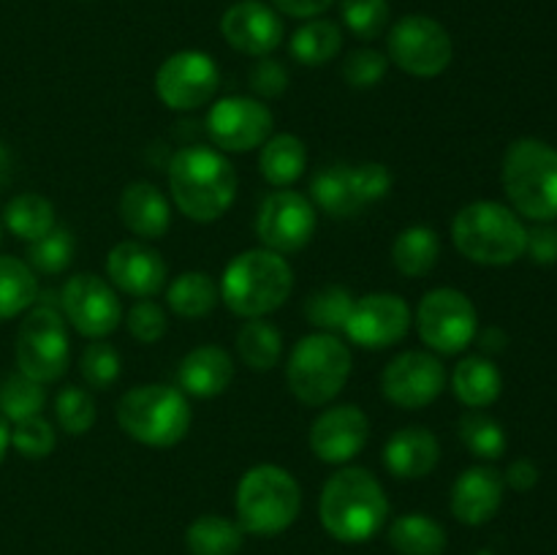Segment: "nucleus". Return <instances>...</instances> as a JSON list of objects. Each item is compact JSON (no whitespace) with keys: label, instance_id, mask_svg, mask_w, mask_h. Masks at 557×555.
I'll return each instance as SVG.
<instances>
[{"label":"nucleus","instance_id":"obj_1","mask_svg":"<svg viewBox=\"0 0 557 555\" xmlns=\"http://www.w3.org/2000/svg\"><path fill=\"white\" fill-rule=\"evenodd\" d=\"M169 190L185 218L212 223L237 199V172L223 152L190 145L169 161Z\"/></svg>","mask_w":557,"mask_h":555},{"label":"nucleus","instance_id":"obj_2","mask_svg":"<svg viewBox=\"0 0 557 555\" xmlns=\"http://www.w3.org/2000/svg\"><path fill=\"white\" fill-rule=\"evenodd\" d=\"M319 515L337 542H368L384 528L389 501L368 468H343L326 479L321 490Z\"/></svg>","mask_w":557,"mask_h":555},{"label":"nucleus","instance_id":"obj_3","mask_svg":"<svg viewBox=\"0 0 557 555\" xmlns=\"http://www.w3.org/2000/svg\"><path fill=\"white\" fill-rule=\"evenodd\" d=\"M294 288L292 264L267 248L245 250L228 261L221 278V299L234 316L261 319L288 299Z\"/></svg>","mask_w":557,"mask_h":555},{"label":"nucleus","instance_id":"obj_4","mask_svg":"<svg viewBox=\"0 0 557 555\" xmlns=\"http://www.w3.org/2000/svg\"><path fill=\"white\" fill-rule=\"evenodd\" d=\"M451 239L468 261L506 267L525 256L528 229L511 207L498 201H473L451 221Z\"/></svg>","mask_w":557,"mask_h":555},{"label":"nucleus","instance_id":"obj_5","mask_svg":"<svg viewBox=\"0 0 557 555\" xmlns=\"http://www.w3.org/2000/svg\"><path fill=\"white\" fill-rule=\"evenodd\" d=\"M504 188L511 207L531 221L557 218V150L542 139L511 141L504 156Z\"/></svg>","mask_w":557,"mask_h":555},{"label":"nucleus","instance_id":"obj_6","mask_svg":"<svg viewBox=\"0 0 557 555\" xmlns=\"http://www.w3.org/2000/svg\"><path fill=\"white\" fill-rule=\"evenodd\" d=\"M190 419L185 392L169 384L134 386L117 403V424L123 433L156 449L180 444L188 435Z\"/></svg>","mask_w":557,"mask_h":555},{"label":"nucleus","instance_id":"obj_7","mask_svg":"<svg viewBox=\"0 0 557 555\" xmlns=\"http://www.w3.org/2000/svg\"><path fill=\"white\" fill-rule=\"evenodd\" d=\"M299 506H302V490L286 468L261 462L248 468L239 479L237 517L243 531L275 536L297 520Z\"/></svg>","mask_w":557,"mask_h":555},{"label":"nucleus","instance_id":"obj_8","mask_svg":"<svg viewBox=\"0 0 557 555\" xmlns=\"http://www.w3.org/2000/svg\"><path fill=\"white\" fill-rule=\"evenodd\" d=\"M351 375V351L330 332H313L294 346L286 365L292 395L305 406H324L335 400Z\"/></svg>","mask_w":557,"mask_h":555},{"label":"nucleus","instance_id":"obj_9","mask_svg":"<svg viewBox=\"0 0 557 555\" xmlns=\"http://www.w3.org/2000/svg\"><path fill=\"white\" fill-rule=\"evenodd\" d=\"M71 359L69 332L60 310L52 305H38L16 332V365L20 373L38 384H52L60 375H65Z\"/></svg>","mask_w":557,"mask_h":555},{"label":"nucleus","instance_id":"obj_10","mask_svg":"<svg viewBox=\"0 0 557 555\" xmlns=\"http://www.w3.org/2000/svg\"><path fill=\"white\" fill-rule=\"evenodd\" d=\"M386 47L392 63L419 79L444 74L455 58V44L446 27L422 14L403 16L389 30Z\"/></svg>","mask_w":557,"mask_h":555},{"label":"nucleus","instance_id":"obj_11","mask_svg":"<svg viewBox=\"0 0 557 555\" xmlns=\"http://www.w3.org/2000/svg\"><path fill=\"white\" fill-rule=\"evenodd\" d=\"M419 337L438 354H460L473 343L479 316L471 299L457 288H433L422 297L417 310Z\"/></svg>","mask_w":557,"mask_h":555},{"label":"nucleus","instance_id":"obj_12","mask_svg":"<svg viewBox=\"0 0 557 555\" xmlns=\"http://www.w3.org/2000/svg\"><path fill=\"white\" fill-rule=\"evenodd\" d=\"M221 85V71L215 60L196 49L172 54L156 74V92L163 107L174 112H190L212 101Z\"/></svg>","mask_w":557,"mask_h":555},{"label":"nucleus","instance_id":"obj_13","mask_svg":"<svg viewBox=\"0 0 557 555\" xmlns=\"http://www.w3.org/2000/svg\"><path fill=\"white\" fill-rule=\"evenodd\" d=\"M315 205L297 190H272L261 201L256 218V234L267 250L275 254H299L308 248L315 234Z\"/></svg>","mask_w":557,"mask_h":555},{"label":"nucleus","instance_id":"obj_14","mask_svg":"<svg viewBox=\"0 0 557 555\" xmlns=\"http://www.w3.org/2000/svg\"><path fill=\"white\" fill-rule=\"evenodd\" d=\"M60 308L79 335L103 341L112 335L123 319V305L103 278L79 272L69 278L60 292Z\"/></svg>","mask_w":557,"mask_h":555},{"label":"nucleus","instance_id":"obj_15","mask_svg":"<svg viewBox=\"0 0 557 555\" xmlns=\"http://www.w3.org/2000/svg\"><path fill=\"white\" fill-rule=\"evenodd\" d=\"M270 109L248 96H228L207 112V134L212 145L226 152H250L272 136Z\"/></svg>","mask_w":557,"mask_h":555},{"label":"nucleus","instance_id":"obj_16","mask_svg":"<svg viewBox=\"0 0 557 555\" xmlns=\"http://www.w3.org/2000/svg\"><path fill=\"white\" fill-rule=\"evenodd\" d=\"M446 390V368L428 351H403L381 373V392L395 406L417 411Z\"/></svg>","mask_w":557,"mask_h":555},{"label":"nucleus","instance_id":"obj_17","mask_svg":"<svg viewBox=\"0 0 557 555\" xmlns=\"http://www.w3.org/2000/svg\"><path fill=\"white\" fill-rule=\"evenodd\" d=\"M411 326V308L400 294L375 292L357 299L351 319L346 324L348 341L362 348H389L408 335Z\"/></svg>","mask_w":557,"mask_h":555},{"label":"nucleus","instance_id":"obj_18","mask_svg":"<svg viewBox=\"0 0 557 555\" xmlns=\"http://www.w3.org/2000/svg\"><path fill=\"white\" fill-rule=\"evenodd\" d=\"M368 417L357 406L351 403L332 406L315 417L313 428H310V449L319 460L330 462V466H343V462L354 460L368 444Z\"/></svg>","mask_w":557,"mask_h":555},{"label":"nucleus","instance_id":"obj_19","mask_svg":"<svg viewBox=\"0 0 557 555\" xmlns=\"http://www.w3.org/2000/svg\"><path fill=\"white\" fill-rule=\"evenodd\" d=\"M221 33L228 47L250 58H267L283 41V22L275 9L261 0H239L228 5L221 20Z\"/></svg>","mask_w":557,"mask_h":555},{"label":"nucleus","instance_id":"obj_20","mask_svg":"<svg viewBox=\"0 0 557 555\" xmlns=\"http://www.w3.org/2000/svg\"><path fill=\"white\" fill-rule=\"evenodd\" d=\"M107 275L120 292L131 297L150 299L166 288V261L139 239L117 243L107 256Z\"/></svg>","mask_w":557,"mask_h":555},{"label":"nucleus","instance_id":"obj_21","mask_svg":"<svg viewBox=\"0 0 557 555\" xmlns=\"http://www.w3.org/2000/svg\"><path fill=\"white\" fill-rule=\"evenodd\" d=\"M504 477L490 466H473L457 477L451 488V515L466 526H484L504 501Z\"/></svg>","mask_w":557,"mask_h":555},{"label":"nucleus","instance_id":"obj_22","mask_svg":"<svg viewBox=\"0 0 557 555\" xmlns=\"http://www.w3.org/2000/svg\"><path fill=\"white\" fill-rule=\"evenodd\" d=\"M441 460V444L430 430L400 428L384 446V466L397 479H422L435 471Z\"/></svg>","mask_w":557,"mask_h":555},{"label":"nucleus","instance_id":"obj_23","mask_svg":"<svg viewBox=\"0 0 557 555\" xmlns=\"http://www.w3.org/2000/svg\"><path fill=\"white\" fill-rule=\"evenodd\" d=\"M177 379L185 395L207 400V397H218L228 390V384L234 381V362L221 346H199L185 354Z\"/></svg>","mask_w":557,"mask_h":555},{"label":"nucleus","instance_id":"obj_24","mask_svg":"<svg viewBox=\"0 0 557 555\" xmlns=\"http://www.w3.org/2000/svg\"><path fill=\"white\" fill-rule=\"evenodd\" d=\"M120 221L141 239H161L172 226V210L152 183H131L120 196Z\"/></svg>","mask_w":557,"mask_h":555},{"label":"nucleus","instance_id":"obj_25","mask_svg":"<svg viewBox=\"0 0 557 555\" xmlns=\"http://www.w3.org/2000/svg\"><path fill=\"white\" fill-rule=\"evenodd\" d=\"M451 390L457 400L468 408H487L504 390V375L498 365L487 357H466L451 373Z\"/></svg>","mask_w":557,"mask_h":555},{"label":"nucleus","instance_id":"obj_26","mask_svg":"<svg viewBox=\"0 0 557 555\" xmlns=\"http://www.w3.org/2000/svg\"><path fill=\"white\" fill-rule=\"evenodd\" d=\"M308 163V152H305V141L294 134H277L261 145L259 169L264 180L275 188H286V185L297 183Z\"/></svg>","mask_w":557,"mask_h":555},{"label":"nucleus","instance_id":"obj_27","mask_svg":"<svg viewBox=\"0 0 557 555\" xmlns=\"http://www.w3.org/2000/svg\"><path fill=\"white\" fill-rule=\"evenodd\" d=\"M441 239L430 226H408L392 245V261L408 278H422L438 264Z\"/></svg>","mask_w":557,"mask_h":555},{"label":"nucleus","instance_id":"obj_28","mask_svg":"<svg viewBox=\"0 0 557 555\" xmlns=\"http://www.w3.org/2000/svg\"><path fill=\"white\" fill-rule=\"evenodd\" d=\"M221 299L215 281L207 272H183L166 288V303L183 319H205Z\"/></svg>","mask_w":557,"mask_h":555},{"label":"nucleus","instance_id":"obj_29","mask_svg":"<svg viewBox=\"0 0 557 555\" xmlns=\"http://www.w3.org/2000/svg\"><path fill=\"white\" fill-rule=\"evenodd\" d=\"M389 542L400 555H441L446 550V531L428 515H403L392 522Z\"/></svg>","mask_w":557,"mask_h":555},{"label":"nucleus","instance_id":"obj_30","mask_svg":"<svg viewBox=\"0 0 557 555\" xmlns=\"http://www.w3.org/2000/svg\"><path fill=\"white\" fill-rule=\"evenodd\" d=\"M310 196H313L315 207H321L330 218H351L362 210L357 194H354L348 166L319 169L310 180Z\"/></svg>","mask_w":557,"mask_h":555},{"label":"nucleus","instance_id":"obj_31","mask_svg":"<svg viewBox=\"0 0 557 555\" xmlns=\"http://www.w3.org/2000/svg\"><path fill=\"white\" fill-rule=\"evenodd\" d=\"M341 47H343L341 27L330 20L305 22L302 27H297V33L292 36V44H288L292 58L297 60V63L310 65V69H315V65H326L330 60H335L337 52H341Z\"/></svg>","mask_w":557,"mask_h":555},{"label":"nucleus","instance_id":"obj_32","mask_svg":"<svg viewBox=\"0 0 557 555\" xmlns=\"http://www.w3.org/2000/svg\"><path fill=\"white\" fill-rule=\"evenodd\" d=\"M245 531L239 522L221 515H201L185 533V542L194 555H237L243 547Z\"/></svg>","mask_w":557,"mask_h":555},{"label":"nucleus","instance_id":"obj_33","mask_svg":"<svg viewBox=\"0 0 557 555\" xmlns=\"http://www.w3.org/2000/svg\"><path fill=\"white\" fill-rule=\"evenodd\" d=\"M36 297L38 281L30 264L14 256H0V321L25 313L33 308Z\"/></svg>","mask_w":557,"mask_h":555},{"label":"nucleus","instance_id":"obj_34","mask_svg":"<svg viewBox=\"0 0 557 555\" xmlns=\"http://www.w3.org/2000/svg\"><path fill=\"white\" fill-rule=\"evenodd\" d=\"M5 226L20 239L36 243L54 229L52 201L38 194H20L5 205Z\"/></svg>","mask_w":557,"mask_h":555},{"label":"nucleus","instance_id":"obj_35","mask_svg":"<svg viewBox=\"0 0 557 555\" xmlns=\"http://www.w3.org/2000/svg\"><path fill=\"white\" fill-rule=\"evenodd\" d=\"M237 351L250 370H272L283 354L281 330L264 319H248L237 335Z\"/></svg>","mask_w":557,"mask_h":555},{"label":"nucleus","instance_id":"obj_36","mask_svg":"<svg viewBox=\"0 0 557 555\" xmlns=\"http://www.w3.org/2000/svg\"><path fill=\"white\" fill-rule=\"evenodd\" d=\"M354 294L343 286H324L319 292H313L305 303V316H308L310 324L319 332H335L346 330L348 319H351L354 310Z\"/></svg>","mask_w":557,"mask_h":555},{"label":"nucleus","instance_id":"obj_37","mask_svg":"<svg viewBox=\"0 0 557 555\" xmlns=\"http://www.w3.org/2000/svg\"><path fill=\"white\" fill-rule=\"evenodd\" d=\"M460 441L471 455L482 457V460H498L506 452V433L500 422L490 417V414L479 411V408L462 414Z\"/></svg>","mask_w":557,"mask_h":555},{"label":"nucleus","instance_id":"obj_38","mask_svg":"<svg viewBox=\"0 0 557 555\" xmlns=\"http://www.w3.org/2000/svg\"><path fill=\"white\" fill-rule=\"evenodd\" d=\"M47 403L44 384L27 379L25 373H14L0 384V414L9 422H22V419L38 417Z\"/></svg>","mask_w":557,"mask_h":555},{"label":"nucleus","instance_id":"obj_39","mask_svg":"<svg viewBox=\"0 0 557 555\" xmlns=\"http://www.w3.org/2000/svg\"><path fill=\"white\" fill-rule=\"evenodd\" d=\"M71 259H74V237L65 226H54L47 237L36 239L27 248L30 270L44 272V275H58V272L69 270Z\"/></svg>","mask_w":557,"mask_h":555},{"label":"nucleus","instance_id":"obj_40","mask_svg":"<svg viewBox=\"0 0 557 555\" xmlns=\"http://www.w3.org/2000/svg\"><path fill=\"white\" fill-rule=\"evenodd\" d=\"M54 417L69 435H85L96 424V400L79 386H65L54 397Z\"/></svg>","mask_w":557,"mask_h":555},{"label":"nucleus","instance_id":"obj_41","mask_svg":"<svg viewBox=\"0 0 557 555\" xmlns=\"http://www.w3.org/2000/svg\"><path fill=\"white\" fill-rule=\"evenodd\" d=\"M341 16L354 36L373 41L386 30L389 3L386 0H341Z\"/></svg>","mask_w":557,"mask_h":555},{"label":"nucleus","instance_id":"obj_42","mask_svg":"<svg viewBox=\"0 0 557 555\" xmlns=\"http://www.w3.org/2000/svg\"><path fill=\"white\" fill-rule=\"evenodd\" d=\"M82 379L92 390H109L120 375V354L112 343L92 341L82 351Z\"/></svg>","mask_w":557,"mask_h":555},{"label":"nucleus","instance_id":"obj_43","mask_svg":"<svg viewBox=\"0 0 557 555\" xmlns=\"http://www.w3.org/2000/svg\"><path fill=\"white\" fill-rule=\"evenodd\" d=\"M14 424L16 428L11 430V444L16 446V452L22 457H27V460H41V457H47L54 449V430L41 414Z\"/></svg>","mask_w":557,"mask_h":555},{"label":"nucleus","instance_id":"obj_44","mask_svg":"<svg viewBox=\"0 0 557 555\" xmlns=\"http://www.w3.org/2000/svg\"><path fill=\"white\" fill-rule=\"evenodd\" d=\"M386 74V54L375 52V49H357L343 63V76L357 90H368L375 87Z\"/></svg>","mask_w":557,"mask_h":555},{"label":"nucleus","instance_id":"obj_45","mask_svg":"<svg viewBox=\"0 0 557 555\" xmlns=\"http://www.w3.org/2000/svg\"><path fill=\"white\" fill-rule=\"evenodd\" d=\"M351 174L354 194H357L359 205H373V201L384 199L392 190V172L384 163H359V166H348Z\"/></svg>","mask_w":557,"mask_h":555},{"label":"nucleus","instance_id":"obj_46","mask_svg":"<svg viewBox=\"0 0 557 555\" xmlns=\"http://www.w3.org/2000/svg\"><path fill=\"white\" fill-rule=\"evenodd\" d=\"M128 332L139 343H158L163 335H166V313L158 303L152 299H139L134 308L128 310Z\"/></svg>","mask_w":557,"mask_h":555},{"label":"nucleus","instance_id":"obj_47","mask_svg":"<svg viewBox=\"0 0 557 555\" xmlns=\"http://www.w3.org/2000/svg\"><path fill=\"white\" fill-rule=\"evenodd\" d=\"M250 90L261 98H277L286 92L288 87V71L281 60H272L270 54L261 58L259 63L250 69Z\"/></svg>","mask_w":557,"mask_h":555},{"label":"nucleus","instance_id":"obj_48","mask_svg":"<svg viewBox=\"0 0 557 555\" xmlns=\"http://www.w3.org/2000/svg\"><path fill=\"white\" fill-rule=\"evenodd\" d=\"M525 254H531V259L536 264H555L557 261V229L549 223L531 229L528 232V245Z\"/></svg>","mask_w":557,"mask_h":555},{"label":"nucleus","instance_id":"obj_49","mask_svg":"<svg viewBox=\"0 0 557 555\" xmlns=\"http://www.w3.org/2000/svg\"><path fill=\"white\" fill-rule=\"evenodd\" d=\"M335 0H272L277 11L288 16H299V20H313V16L324 14Z\"/></svg>","mask_w":557,"mask_h":555},{"label":"nucleus","instance_id":"obj_50","mask_svg":"<svg viewBox=\"0 0 557 555\" xmlns=\"http://www.w3.org/2000/svg\"><path fill=\"white\" fill-rule=\"evenodd\" d=\"M504 482L509 484V488L520 490V493H525V490H533V488H536V482H539L536 462L525 460V457H522V460H515L509 466V471H506Z\"/></svg>","mask_w":557,"mask_h":555},{"label":"nucleus","instance_id":"obj_51","mask_svg":"<svg viewBox=\"0 0 557 555\" xmlns=\"http://www.w3.org/2000/svg\"><path fill=\"white\" fill-rule=\"evenodd\" d=\"M506 343H509V337H506V332L498 330V326H487V330L479 335V346H482L484 354L504 351Z\"/></svg>","mask_w":557,"mask_h":555},{"label":"nucleus","instance_id":"obj_52","mask_svg":"<svg viewBox=\"0 0 557 555\" xmlns=\"http://www.w3.org/2000/svg\"><path fill=\"white\" fill-rule=\"evenodd\" d=\"M9 444H11V428H9V419H5L3 414H0V462H3L5 449H9Z\"/></svg>","mask_w":557,"mask_h":555},{"label":"nucleus","instance_id":"obj_53","mask_svg":"<svg viewBox=\"0 0 557 555\" xmlns=\"http://www.w3.org/2000/svg\"><path fill=\"white\" fill-rule=\"evenodd\" d=\"M9 172H11V156H9V150L0 145V185L9 180Z\"/></svg>","mask_w":557,"mask_h":555},{"label":"nucleus","instance_id":"obj_54","mask_svg":"<svg viewBox=\"0 0 557 555\" xmlns=\"http://www.w3.org/2000/svg\"><path fill=\"white\" fill-rule=\"evenodd\" d=\"M476 555H495V553H490V550H479Z\"/></svg>","mask_w":557,"mask_h":555}]
</instances>
